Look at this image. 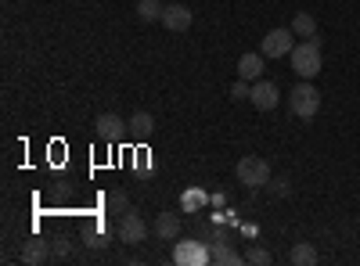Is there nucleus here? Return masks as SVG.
Masks as SVG:
<instances>
[{
    "label": "nucleus",
    "mask_w": 360,
    "mask_h": 266,
    "mask_svg": "<svg viewBox=\"0 0 360 266\" xmlns=\"http://www.w3.org/2000/svg\"><path fill=\"white\" fill-rule=\"evenodd\" d=\"M288 58H292V72H295L299 79H314V76L324 69V62H321V36L299 40Z\"/></svg>",
    "instance_id": "nucleus-1"
},
{
    "label": "nucleus",
    "mask_w": 360,
    "mask_h": 266,
    "mask_svg": "<svg viewBox=\"0 0 360 266\" xmlns=\"http://www.w3.org/2000/svg\"><path fill=\"white\" fill-rule=\"evenodd\" d=\"M288 108H292V115H299V119H314V115L321 112V91L310 79L295 83L288 91Z\"/></svg>",
    "instance_id": "nucleus-2"
},
{
    "label": "nucleus",
    "mask_w": 360,
    "mask_h": 266,
    "mask_svg": "<svg viewBox=\"0 0 360 266\" xmlns=\"http://www.w3.org/2000/svg\"><path fill=\"white\" fill-rule=\"evenodd\" d=\"M238 184H245L249 191H259V187H266V180H270V166H266V159H259V155H245L242 162H238Z\"/></svg>",
    "instance_id": "nucleus-3"
},
{
    "label": "nucleus",
    "mask_w": 360,
    "mask_h": 266,
    "mask_svg": "<svg viewBox=\"0 0 360 266\" xmlns=\"http://www.w3.org/2000/svg\"><path fill=\"white\" fill-rule=\"evenodd\" d=\"M173 262L176 266H205V262H213V255H209V241H202V238L176 241L173 245Z\"/></svg>",
    "instance_id": "nucleus-4"
},
{
    "label": "nucleus",
    "mask_w": 360,
    "mask_h": 266,
    "mask_svg": "<svg viewBox=\"0 0 360 266\" xmlns=\"http://www.w3.org/2000/svg\"><path fill=\"white\" fill-rule=\"evenodd\" d=\"M292 47H295L292 25L288 29H270V33L263 36V44H259V54L263 58H285V54H292Z\"/></svg>",
    "instance_id": "nucleus-5"
},
{
    "label": "nucleus",
    "mask_w": 360,
    "mask_h": 266,
    "mask_svg": "<svg viewBox=\"0 0 360 266\" xmlns=\"http://www.w3.org/2000/svg\"><path fill=\"white\" fill-rule=\"evenodd\" d=\"M119 241L123 245H141L144 238H148V223L141 220V213H134V209H127L123 216H119Z\"/></svg>",
    "instance_id": "nucleus-6"
},
{
    "label": "nucleus",
    "mask_w": 360,
    "mask_h": 266,
    "mask_svg": "<svg viewBox=\"0 0 360 266\" xmlns=\"http://www.w3.org/2000/svg\"><path fill=\"white\" fill-rule=\"evenodd\" d=\"M94 126H98V137H101V140H108V144H119V140L127 137V130H130V123H123L115 112H105V115H98V119H94Z\"/></svg>",
    "instance_id": "nucleus-7"
},
{
    "label": "nucleus",
    "mask_w": 360,
    "mask_h": 266,
    "mask_svg": "<svg viewBox=\"0 0 360 266\" xmlns=\"http://www.w3.org/2000/svg\"><path fill=\"white\" fill-rule=\"evenodd\" d=\"M191 22H195V11H191L188 4H166V11H162V25L169 29V33H188Z\"/></svg>",
    "instance_id": "nucleus-8"
},
{
    "label": "nucleus",
    "mask_w": 360,
    "mask_h": 266,
    "mask_svg": "<svg viewBox=\"0 0 360 266\" xmlns=\"http://www.w3.org/2000/svg\"><path fill=\"white\" fill-rule=\"evenodd\" d=\"M252 108H259V112H270V108H278V101H281V91L270 79H256L252 83Z\"/></svg>",
    "instance_id": "nucleus-9"
},
{
    "label": "nucleus",
    "mask_w": 360,
    "mask_h": 266,
    "mask_svg": "<svg viewBox=\"0 0 360 266\" xmlns=\"http://www.w3.org/2000/svg\"><path fill=\"white\" fill-rule=\"evenodd\" d=\"M54 252H51V241H44V238H29L25 245H22V262L25 266H40V262H47Z\"/></svg>",
    "instance_id": "nucleus-10"
},
{
    "label": "nucleus",
    "mask_w": 360,
    "mask_h": 266,
    "mask_svg": "<svg viewBox=\"0 0 360 266\" xmlns=\"http://www.w3.org/2000/svg\"><path fill=\"white\" fill-rule=\"evenodd\" d=\"M209 255H213L217 266H238V262H245V255H238L227 245V238H213V241H209Z\"/></svg>",
    "instance_id": "nucleus-11"
},
{
    "label": "nucleus",
    "mask_w": 360,
    "mask_h": 266,
    "mask_svg": "<svg viewBox=\"0 0 360 266\" xmlns=\"http://www.w3.org/2000/svg\"><path fill=\"white\" fill-rule=\"evenodd\" d=\"M263 76V54H242L238 58V79L256 83Z\"/></svg>",
    "instance_id": "nucleus-12"
},
{
    "label": "nucleus",
    "mask_w": 360,
    "mask_h": 266,
    "mask_svg": "<svg viewBox=\"0 0 360 266\" xmlns=\"http://www.w3.org/2000/svg\"><path fill=\"white\" fill-rule=\"evenodd\" d=\"M180 234V216L176 213H159L155 216V238L159 241H176Z\"/></svg>",
    "instance_id": "nucleus-13"
},
{
    "label": "nucleus",
    "mask_w": 360,
    "mask_h": 266,
    "mask_svg": "<svg viewBox=\"0 0 360 266\" xmlns=\"http://www.w3.org/2000/svg\"><path fill=\"white\" fill-rule=\"evenodd\" d=\"M292 33H295L299 40L317 36V18H314L310 11H295V18H292Z\"/></svg>",
    "instance_id": "nucleus-14"
},
{
    "label": "nucleus",
    "mask_w": 360,
    "mask_h": 266,
    "mask_svg": "<svg viewBox=\"0 0 360 266\" xmlns=\"http://www.w3.org/2000/svg\"><path fill=\"white\" fill-rule=\"evenodd\" d=\"M130 133H134L137 140L152 137V133H155V115H152V112H134V119H130Z\"/></svg>",
    "instance_id": "nucleus-15"
},
{
    "label": "nucleus",
    "mask_w": 360,
    "mask_h": 266,
    "mask_svg": "<svg viewBox=\"0 0 360 266\" xmlns=\"http://www.w3.org/2000/svg\"><path fill=\"white\" fill-rule=\"evenodd\" d=\"M288 262H292V266H314V262H317V248H314L310 241H299V245L288 252Z\"/></svg>",
    "instance_id": "nucleus-16"
},
{
    "label": "nucleus",
    "mask_w": 360,
    "mask_h": 266,
    "mask_svg": "<svg viewBox=\"0 0 360 266\" xmlns=\"http://www.w3.org/2000/svg\"><path fill=\"white\" fill-rule=\"evenodd\" d=\"M162 11H166L162 0H141L137 4V18L141 22H162Z\"/></svg>",
    "instance_id": "nucleus-17"
},
{
    "label": "nucleus",
    "mask_w": 360,
    "mask_h": 266,
    "mask_svg": "<svg viewBox=\"0 0 360 266\" xmlns=\"http://www.w3.org/2000/svg\"><path fill=\"white\" fill-rule=\"evenodd\" d=\"M205 201H209V198H205L198 187H191V191H184V194H180V209H184V213H198Z\"/></svg>",
    "instance_id": "nucleus-18"
},
{
    "label": "nucleus",
    "mask_w": 360,
    "mask_h": 266,
    "mask_svg": "<svg viewBox=\"0 0 360 266\" xmlns=\"http://www.w3.org/2000/svg\"><path fill=\"white\" fill-rule=\"evenodd\" d=\"M266 191L274 194V198H288V194H292V180H288V176H270Z\"/></svg>",
    "instance_id": "nucleus-19"
},
{
    "label": "nucleus",
    "mask_w": 360,
    "mask_h": 266,
    "mask_svg": "<svg viewBox=\"0 0 360 266\" xmlns=\"http://www.w3.org/2000/svg\"><path fill=\"white\" fill-rule=\"evenodd\" d=\"M127 209H130L127 191H112V194H108V213H119V216H123Z\"/></svg>",
    "instance_id": "nucleus-20"
},
{
    "label": "nucleus",
    "mask_w": 360,
    "mask_h": 266,
    "mask_svg": "<svg viewBox=\"0 0 360 266\" xmlns=\"http://www.w3.org/2000/svg\"><path fill=\"white\" fill-rule=\"evenodd\" d=\"M249 98H252V83H245V79L231 83V101H249Z\"/></svg>",
    "instance_id": "nucleus-21"
},
{
    "label": "nucleus",
    "mask_w": 360,
    "mask_h": 266,
    "mask_svg": "<svg viewBox=\"0 0 360 266\" xmlns=\"http://www.w3.org/2000/svg\"><path fill=\"white\" fill-rule=\"evenodd\" d=\"M245 262H249V266H266V262H270V252L259 248V245H252V248L245 252Z\"/></svg>",
    "instance_id": "nucleus-22"
},
{
    "label": "nucleus",
    "mask_w": 360,
    "mask_h": 266,
    "mask_svg": "<svg viewBox=\"0 0 360 266\" xmlns=\"http://www.w3.org/2000/svg\"><path fill=\"white\" fill-rule=\"evenodd\" d=\"M86 245H90V248H105V245H108V234L90 230V234H86Z\"/></svg>",
    "instance_id": "nucleus-23"
},
{
    "label": "nucleus",
    "mask_w": 360,
    "mask_h": 266,
    "mask_svg": "<svg viewBox=\"0 0 360 266\" xmlns=\"http://www.w3.org/2000/svg\"><path fill=\"white\" fill-rule=\"evenodd\" d=\"M51 252H54V259H65L69 255V238H54L51 241Z\"/></svg>",
    "instance_id": "nucleus-24"
},
{
    "label": "nucleus",
    "mask_w": 360,
    "mask_h": 266,
    "mask_svg": "<svg viewBox=\"0 0 360 266\" xmlns=\"http://www.w3.org/2000/svg\"><path fill=\"white\" fill-rule=\"evenodd\" d=\"M209 201H213L217 209H220V205H227V194H220V191H217V194H209Z\"/></svg>",
    "instance_id": "nucleus-25"
}]
</instances>
